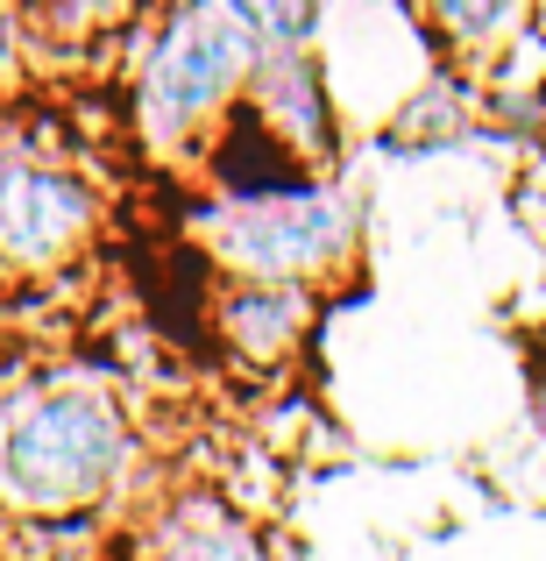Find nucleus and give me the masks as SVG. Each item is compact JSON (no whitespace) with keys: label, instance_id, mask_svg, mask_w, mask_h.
<instances>
[{"label":"nucleus","instance_id":"obj_1","mask_svg":"<svg viewBox=\"0 0 546 561\" xmlns=\"http://www.w3.org/2000/svg\"><path fill=\"white\" fill-rule=\"evenodd\" d=\"M136 469V426L121 398L50 383L0 398V505L22 519H79L121 497Z\"/></svg>","mask_w":546,"mask_h":561},{"label":"nucleus","instance_id":"obj_2","mask_svg":"<svg viewBox=\"0 0 546 561\" xmlns=\"http://www.w3.org/2000/svg\"><path fill=\"white\" fill-rule=\"evenodd\" d=\"M263 43L248 8H178L156 14L136 50V136L150 157H206L213 136L242 114Z\"/></svg>","mask_w":546,"mask_h":561},{"label":"nucleus","instance_id":"obj_3","mask_svg":"<svg viewBox=\"0 0 546 561\" xmlns=\"http://www.w3.org/2000/svg\"><path fill=\"white\" fill-rule=\"evenodd\" d=\"M356 199L341 185H299L270 199H213L191 214V242L228 271V285H305L334 277L356 249Z\"/></svg>","mask_w":546,"mask_h":561},{"label":"nucleus","instance_id":"obj_4","mask_svg":"<svg viewBox=\"0 0 546 561\" xmlns=\"http://www.w3.org/2000/svg\"><path fill=\"white\" fill-rule=\"evenodd\" d=\"M100 242V192L85 171L57 157L8 150L0 157V277L57 285Z\"/></svg>","mask_w":546,"mask_h":561},{"label":"nucleus","instance_id":"obj_5","mask_svg":"<svg viewBox=\"0 0 546 561\" xmlns=\"http://www.w3.org/2000/svg\"><path fill=\"white\" fill-rule=\"evenodd\" d=\"M313 320H320V291L305 285H220L213 299V334L248 370H284L313 342Z\"/></svg>","mask_w":546,"mask_h":561},{"label":"nucleus","instance_id":"obj_6","mask_svg":"<svg viewBox=\"0 0 546 561\" xmlns=\"http://www.w3.org/2000/svg\"><path fill=\"white\" fill-rule=\"evenodd\" d=\"M419 28L448 36L454 50H483V57H490V43L519 36L525 14H519V8H433V14H419Z\"/></svg>","mask_w":546,"mask_h":561},{"label":"nucleus","instance_id":"obj_7","mask_svg":"<svg viewBox=\"0 0 546 561\" xmlns=\"http://www.w3.org/2000/svg\"><path fill=\"white\" fill-rule=\"evenodd\" d=\"M171 561H263V554L248 548L228 519H206V526H191L178 548H171Z\"/></svg>","mask_w":546,"mask_h":561},{"label":"nucleus","instance_id":"obj_8","mask_svg":"<svg viewBox=\"0 0 546 561\" xmlns=\"http://www.w3.org/2000/svg\"><path fill=\"white\" fill-rule=\"evenodd\" d=\"M14 65H22V22H14V14H0V85L14 79Z\"/></svg>","mask_w":546,"mask_h":561}]
</instances>
